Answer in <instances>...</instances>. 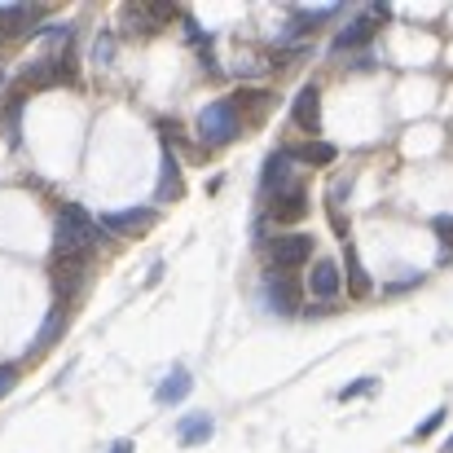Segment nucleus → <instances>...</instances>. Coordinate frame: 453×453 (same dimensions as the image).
Instances as JSON below:
<instances>
[{
	"instance_id": "obj_1",
	"label": "nucleus",
	"mask_w": 453,
	"mask_h": 453,
	"mask_svg": "<svg viewBox=\"0 0 453 453\" xmlns=\"http://www.w3.org/2000/svg\"><path fill=\"white\" fill-rule=\"evenodd\" d=\"M111 242L106 225L84 211L80 203H66L58 211V225H53V260H80L84 251H102Z\"/></svg>"
},
{
	"instance_id": "obj_2",
	"label": "nucleus",
	"mask_w": 453,
	"mask_h": 453,
	"mask_svg": "<svg viewBox=\"0 0 453 453\" xmlns=\"http://www.w3.org/2000/svg\"><path fill=\"white\" fill-rule=\"evenodd\" d=\"M238 133H242V111H238L234 97L211 102V106L198 111V142L203 146H229Z\"/></svg>"
},
{
	"instance_id": "obj_3",
	"label": "nucleus",
	"mask_w": 453,
	"mask_h": 453,
	"mask_svg": "<svg viewBox=\"0 0 453 453\" xmlns=\"http://www.w3.org/2000/svg\"><path fill=\"white\" fill-rule=\"evenodd\" d=\"M312 234H278L265 242V256H269V269H282V273H296L300 265H312Z\"/></svg>"
},
{
	"instance_id": "obj_4",
	"label": "nucleus",
	"mask_w": 453,
	"mask_h": 453,
	"mask_svg": "<svg viewBox=\"0 0 453 453\" xmlns=\"http://www.w3.org/2000/svg\"><path fill=\"white\" fill-rule=\"evenodd\" d=\"M308 287L296 282V273H282V269H269L265 273V287H260V300L269 312H278V317H296L300 312V300Z\"/></svg>"
},
{
	"instance_id": "obj_5",
	"label": "nucleus",
	"mask_w": 453,
	"mask_h": 453,
	"mask_svg": "<svg viewBox=\"0 0 453 453\" xmlns=\"http://www.w3.org/2000/svg\"><path fill=\"white\" fill-rule=\"evenodd\" d=\"M303 211H308V189H303V180H291L287 189H278L273 198H265V216H269V220L296 225V220H303Z\"/></svg>"
},
{
	"instance_id": "obj_6",
	"label": "nucleus",
	"mask_w": 453,
	"mask_h": 453,
	"mask_svg": "<svg viewBox=\"0 0 453 453\" xmlns=\"http://www.w3.org/2000/svg\"><path fill=\"white\" fill-rule=\"evenodd\" d=\"M308 291L317 296V303H330L339 291H343V269H339V260H330V256H317L312 265H308Z\"/></svg>"
},
{
	"instance_id": "obj_7",
	"label": "nucleus",
	"mask_w": 453,
	"mask_h": 453,
	"mask_svg": "<svg viewBox=\"0 0 453 453\" xmlns=\"http://www.w3.org/2000/svg\"><path fill=\"white\" fill-rule=\"evenodd\" d=\"M296 150H273L265 158V167H260V194L265 198H273L278 189H287L291 180H296Z\"/></svg>"
},
{
	"instance_id": "obj_8",
	"label": "nucleus",
	"mask_w": 453,
	"mask_h": 453,
	"mask_svg": "<svg viewBox=\"0 0 453 453\" xmlns=\"http://www.w3.org/2000/svg\"><path fill=\"white\" fill-rule=\"evenodd\" d=\"M102 225H106V234H111V238H115V234H142V229H150V225H154V207L106 211V216H102Z\"/></svg>"
},
{
	"instance_id": "obj_9",
	"label": "nucleus",
	"mask_w": 453,
	"mask_h": 453,
	"mask_svg": "<svg viewBox=\"0 0 453 453\" xmlns=\"http://www.w3.org/2000/svg\"><path fill=\"white\" fill-rule=\"evenodd\" d=\"M49 278H53L58 303H66L80 291V282H84V260H53V265H49Z\"/></svg>"
},
{
	"instance_id": "obj_10",
	"label": "nucleus",
	"mask_w": 453,
	"mask_h": 453,
	"mask_svg": "<svg viewBox=\"0 0 453 453\" xmlns=\"http://www.w3.org/2000/svg\"><path fill=\"white\" fill-rule=\"evenodd\" d=\"M291 119L300 124L303 133H317V124H321V93H317V84H303L300 93H296Z\"/></svg>"
},
{
	"instance_id": "obj_11",
	"label": "nucleus",
	"mask_w": 453,
	"mask_h": 453,
	"mask_svg": "<svg viewBox=\"0 0 453 453\" xmlns=\"http://www.w3.org/2000/svg\"><path fill=\"white\" fill-rule=\"evenodd\" d=\"M374 27H379V18L374 13H361V18H352L339 35H334V53H343V49H361V44H370V35H374Z\"/></svg>"
},
{
	"instance_id": "obj_12",
	"label": "nucleus",
	"mask_w": 453,
	"mask_h": 453,
	"mask_svg": "<svg viewBox=\"0 0 453 453\" xmlns=\"http://www.w3.org/2000/svg\"><path fill=\"white\" fill-rule=\"evenodd\" d=\"M176 198H180V167H176L172 146H163V154H158V203H176Z\"/></svg>"
},
{
	"instance_id": "obj_13",
	"label": "nucleus",
	"mask_w": 453,
	"mask_h": 453,
	"mask_svg": "<svg viewBox=\"0 0 453 453\" xmlns=\"http://www.w3.org/2000/svg\"><path fill=\"white\" fill-rule=\"evenodd\" d=\"M189 388H194L189 370H185V365H172V370L163 374V383H158V405H180V401L189 396Z\"/></svg>"
},
{
	"instance_id": "obj_14",
	"label": "nucleus",
	"mask_w": 453,
	"mask_h": 453,
	"mask_svg": "<svg viewBox=\"0 0 453 453\" xmlns=\"http://www.w3.org/2000/svg\"><path fill=\"white\" fill-rule=\"evenodd\" d=\"M211 432H216L211 414H185V418L176 423V441H180V445H207Z\"/></svg>"
},
{
	"instance_id": "obj_15",
	"label": "nucleus",
	"mask_w": 453,
	"mask_h": 453,
	"mask_svg": "<svg viewBox=\"0 0 453 453\" xmlns=\"http://www.w3.org/2000/svg\"><path fill=\"white\" fill-rule=\"evenodd\" d=\"M62 330H66V303H53V308H49V317H44V326H40V330H35V339H31V352L53 348V343L62 339Z\"/></svg>"
},
{
	"instance_id": "obj_16",
	"label": "nucleus",
	"mask_w": 453,
	"mask_h": 453,
	"mask_svg": "<svg viewBox=\"0 0 453 453\" xmlns=\"http://www.w3.org/2000/svg\"><path fill=\"white\" fill-rule=\"evenodd\" d=\"M40 18V4L35 0H18V4H0V35H9V31H18V27H27V22H35Z\"/></svg>"
},
{
	"instance_id": "obj_17",
	"label": "nucleus",
	"mask_w": 453,
	"mask_h": 453,
	"mask_svg": "<svg viewBox=\"0 0 453 453\" xmlns=\"http://www.w3.org/2000/svg\"><path fill=\"white\" fill-rule=\"evenodd\" d=\"M343 269H348V291L352 296H370V273H365L357 247H343Z\"/></svg>"
},
{
	"instance_id": "obj_18",
	"label": "nucleus",
	"mask_w": 453,
	"mask_h": 453,
	"mask_svg": "<svg viewBox=\"0 0 453 453\" xmlns=\"http://www.w3.org/2000/svg\"><path fill=\"white\" fill-rule=\"evenodd\" d=\"M334 146L330 142H303V146H296V158L300 163H308V167H326V163H334Z\"/></svg>"
},
{
	"instance_id": "obj_19",
	"label": "nucleus",
	"mask_w": 453,
	"mask_h": 453,
	"mask_svg": "<svg viewBox=\"0 0 453 453\" xmlns=\"http://www.w3.org/2000/svg\"><path fill=\"white\" fill-rule=\"evenodd\" d=\"M124 31H154L150 4H128L124 9Z\"/></svg>"
},
{
	"instance_id": "obj_20",
	"label": "nucleus",
	"mask_w": 453,
	"mask_h": 453,
	"mask_svg": "<svg viewBox=\"0 0 453 453\" xmlns=\"http://www.w3.org/2000/svg\"><path fill=\"white\" fill-rule=\"evenodd\" d=\"M432 229H436V238L445 242V256H453V216H436Z\"/></svg>"
},
{
	"instance_id": "obj_21",
	"label": "nucleus",
	"mask_w": 453,
	"mask_h": 453,
	"mask_svg": "<svg viewBox=\"0 0 453 453\" xmlns=\"http://www.w3.org/2000/svg\"><path fill=\"white\" fill-rule=\"evenodd\" d=\"M374 392V379H352L343 392H339V401H357V396H370Z\"/></svg>"
},
{
	"instance_id": "obj_22",
	"label": "nucleus",
	"mask_w": 453,
	"mask_h": 453,
	"mask_svg": "<svg viewBox=\"0 0 453 453\" xmlns=\"http://www.w3.org/2000/svg\"><path fill=\"white\" fill-rule=\"evenodd\" d=\"M441 423H445V410H432V414H427V418H423V423L414 427V441H427V436H432V432H436Z\"/></svg>"
},
{
	"instance_id": "obj_23",
	"label": "nucleus",
	"mask_w": 453,
	"mask_h": 453,
	"mask_svg": "<svg viewBox=\"0 0 453 453\" xmlns=\"http://www.w3.org/2000/svg\"><path fill=\"white\" fill-rule=\"evenodd\" d=\"M97 62H102V66L111 62V31H102V35H97Z\"/></svg>"
},
{
	"instance_id": "obj_24",
	"label": "nucleus",
	"mask_w": 453,
	"mask_h": 453,
	"mask_svg": "<svg viewBox=\"0 0 453 453\" xmlns=\"http://www.w3.org/2000/svg\"><path fill=\"white\" fill-rule=\"evenodd\" d=\"M13 383H18V374H13L9 365H0V396H4V392H9Z\"/></svg>"
},
{
	"instance_id": "obj_25",
	"label": "nucleus",
	"mask_w": 453,
	"mask_h": 453,
	"mask_svg": "<svg viewBox=\"0 0 453 453\" xmlns=\"http://www.w3.org/2000/svg\"><path fill=\"white\" fill-rule=\"evenodd\" d=\"M111 453H133V445H128V441H115V445H111Z\"/></svg>"
},
{
	"instance_id": "obj_26",
	"label": "nucleus",
	"mask_w": 453,
	"mask_h": 453,
	"mask_svg": "<svg viewBox=\"0 0 453 453\" xmlns=\"http://www.w3.org/2000/svg\"><path fill=\"white\" fill-rule=\"evenodd\" d=\"M441 453H453V436H449V441H445V445H441Z\"/></svg>"
},
{
	"instance_id": "obj_27",
	"label": "nucleus",
	"mask_w": 453,
	"mask_h": 453,
	"mask_svg": "<svg viewBox=\"0 0 453 453\" xmlns=\"http://www.w3.org/2000/svg\"><path fill=\"white\" fill-rule=\"evenodd\" d=\"M0 40H9V35H0Z\"/></svg>"
}]
</instances>
